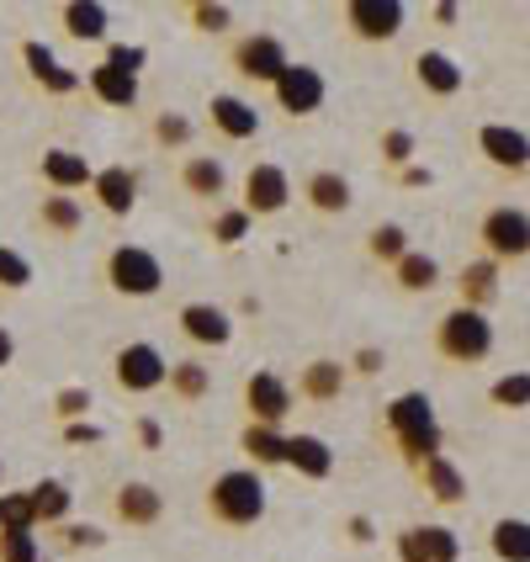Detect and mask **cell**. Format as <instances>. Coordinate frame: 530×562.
Returning <instances> with one entry per match:
<instances>
[{"mask_svg": "<svg viewBox=\"0 0 530 562\" xmlns=\"http://www.w3.org/2000/svg\"><path fill=\"white\" fill-rule=\"evenodd\" d=\"M11 356H16V340H11V329H5V324H0V372H5V367H11Z\"/></svg>", "mask_w": 530, "mask_h": 562, "instance_id": "816d5d0a", "label": "cell"}, {"mask_svg": "<svg viewBox=\"0 0 530 562\" xmlns=\"http://www.w3.org/2000/svg\"><path fill=\"white\" fill-rule=\"evenodd\" d=\"M340 393H345V361L318 356V361H308L297 372V398H308V404H335Z\"/></svg>", "mask_w": 530, "mask_h": 562, "instance_id": "cb8c5ba5", "label": "cell"}, {"mask_svg": "<svg viewBox=\"0 0 530 562\" xmlns=\"http://www.w3.org/2000/svg\"><path fill=\"white\" fill-rule=\"evenodd\" d=\"M112 509H117V520H123V526L149 531V526H159V515H165V494H159L155 483H123V488H117V499H112Z\"/></svg>", "mask_w": 530, "mask_h": 562, "instance_id": "ac0fdd59", "label": "cell"}, {"mask_svg": "<svg viewBox=\"0 0 530 562\" xmlns=\"http://www.w3.org/2000/svg\"><path fill=\"white\" fill-rule=\"evenodd\" d=\"M414 149H419V144H414L408 127H387V133H382V159H387V165H398V170L414 165Z\"/></svg>", "mask_w": 530, "mask_h": 562, "instance_id": "b9f144b4", "label": "cell"}, {"mask_svg": "<svg viewBox=\"0 0 530 562\" xmlns=\"http://www.w3.org/2000/svg\"><path fill=\"white\" fill-rule=\"evenodd\" d=\"M86 91H91L101 106H133V101H138V75H127V69L101 59L91 75H86Z\"/></svg>", "mask_w": 530, "mask_h": 562, "instance_id": "4316f807", "label": "cell"}, {"mask_svg": "<svg viewBox=\"0 0 530 562\" xmlns=\"http://www.w3.org/2000/svg\"><path fill=\"white\" fill-rule=\"evenodd\" d=\"M112 376H117L123 393H155V387H165V376H170V361H165L159 345L133 340L112 356Z\"/></svg>", "mask_w": 530, "mask_h": 562, "instance_id": "8992f818", "label": "cell"}, {"mask_svg": "<svg viewBox=\"0 0 530 562\" xmlns=\"http://www.w3.org/2000/svg\"><path fill=\"white\" fill-rule=\"evenodd\" d=\"M86 408H91V393H86V387H69V393H59V414H64V419H80Z\"/></svg>", "mask_w": 530, "mask_h": 562, "instance_id": "bcb514c9", "label": "cell"}, {"mask_svg": "<svg viewBox=\"0 0 530 562\" xmlns=\"http://www.w3.org/2000/svg\"><path fill=\"white\" fill-rule=\"evenodd\" d=\"M149 133H155V144H165V149H187V144H191V133H196V127H191L187 112H159Z\"/></svg>", "mask_w": 530, "mask_h": 562, "instance_id": "f35d334b", "label": "cell"}, {"mask_svg": "<svg viewBox=\"0 0 530 562\" xmlns=\"http://www.w3.org/2000/svg\"><path fill=\"white\" fill-rule=\"evenodd\" d=\"M286 202H292V176H286L281 165H271V159H266V165H250L245 202H239V207H245L250 218H277Z\"/></svg>", "mask_w": 530, "mask_h": 562, "instance_id": "30bf717a", "label": "cell"}, {"mask_svg": "<svg viewBox=\"0 0 530 562\" xmlns=\"http://www.w3.org/2000/svg\"><path fill=\"white\" fill-rule=\"evenodd\" d=\"M170 393L181 398V404H202L207 393H213V372L202 367V361H170Z\"/></svg>", "mask_w": 530, "mask_h": 562, "instance_id": "836d02e7", "label": "cell"}, {"mask_svg": "<svg viewBox=\"0 0 530 562\" xmlns=\"http://www.w3.org/2000/svg\"><path fill=\"white\" fill-rule=\"evenodd\" d=\"M477 149H483V159H488L494 170H509V176H526L530 170V138L509 123L477 127Z\"/></svg>", "mask_w": 530, "mask_h": 562, "instance_id": "4fadbf2b", "label": "cell"}, {"mask_svg": "<svg viewBox=\"0 0 530 562\" xmlns=\"http://www.w3.org/2000/svg\"><path fill=\"white\" fill-rule=\"evenodd\" d=\"M64 440H75V446H80V440H101V430H95V425H64Z\"/></svg>", "mask_w": 530, "mask_h": 562, "instance_id": "681fc988", "label": "cell"}, {"mask_svg": "<svg viewBox=\"0 0 530 562\" xmlns=\"http://www.w3.org/2000/svg\"><path fill=\"white\" fill-rule=\"evenodd\" d=\"M393 281L404 286V292H436L440 286V260L425 250H408L398 266H393Z\"/></svg>", "mask_w": 530, "mask_h": 562, "instance_id": "1f68e13d", "label": "cell"}, {"mask_svg": "<svg viewBox=\"0 0 530 562\" xmlns=\"http://www.w3.org/2000/svg\"><path fill=\"white\" fill-rule=\"evenodd\" d=\"M91 176H95L91 159L75 155V149H48V155H43V181H48V191H64V196H69V191H86Z\"/></svg>", "mask_w": 530, "mask_h": 562, "instance_id": "484cf974", "label": "cell"}, {"mask_svg": "<svg viewBox=\"0 0 530 562\" xmlns=\"http://www.w3.org/2000/svg\"><path fill=\"white\" fill-rule=\"evenodd\" d=\"M414 477H419V488L430 494L436 504H462L467 499V477H462V468L440 451V457H430V462H419L414 468Z\"/></svg>", "mask_w": 530, "mask_h": 562, "instance_id": "ffe728a7", "label": "cell"}, {"mask_svg": "<svg viewBox=\"0 0 530 562\" xmlns=\"http://www.w3.org/2000/svg\"><path fill=\"white\" fill-rule=\"evenodd\" d=\"M292 382L277 372H255L250 382H245V408H250V425H271V430H281L286 425V414H292Z\"/></svg>", "mask_w": 530, "mask_h": 562, "instance_id": "9c48e42d", "label": "cell"}, {"mask_svg": "<svg viewBox=\"0 0 530 562\" xmlns=\"http://www.w3.org/2000/svg\"><path fill=\"white\" fill-rule=\"evenodd\" d=\"M303 202H308L313 213H350V202H356V191L345 181L340 170H313L308 181H303Z\"/></svg>", "mask_w": 530, "mask_h": 562, "instance_id": "603a6c76", "label": "cell"}, {"mask_svg": "<svg viewBox=\"0 0 530 562\" xmlns=\"http://www.w3.org/2000/svg\"><path fill=\"white\" fill-rule=\"evenodd\" d=\"M69 552H80V547H101L106 536H101V526H64V536H59Z\"/></svg>", "mask_w": 530, "mask_h": 562, "instance_id": "f6af8a7d", "label": "cell"}, {"mask_svg": "<svg viewBox=\"0 0 530 562\" xmlns=\"http://www.w3.org/2000/svg\"><path fill=\"white\" fill-rule=\"evenodd\" d=\"M499 271L504 266H494L488 255H483V260H472V266H462V277H456L462 308H477V313L494 308V303H499Z\"/></svg>", "mask_w": 530, "mask_h": 562, "instance_id": "7402d4cb", "label": "cell"}, {"mask_svg": "<svg viewBox=\"0 0 530 562\" xmlns=\"http://www.w3.org/2000/svg\"><path fill=\"white\" fill-rule=\"evenodd\" d=\"M398 562H456L462 558V536L451 526H408L393 536Z\"/></svg>", "mask_w": 530, "mask_h": 562, "instance_id": "7c38bea8", "label": "cell"}, {"mask_svg": "<svg viewBox=\"0 0 530 562\" xmlns=\"http://www.w3.org/2000/svg\"><path fill=\"white\" fill-rule=\"evenodd\" d=\"M0 562H43L37 531H0Z\"/></svg>", "mask_w": 530, "mask_h": 562, "instance_id": "60d3db41", "label": "cell"}, {"mask_svg": "<svg viewBox=\"0 0 530 562\" xmlns=\"http://www.w3.org/2000/svg\"><path fill=\"white\" fill-rule=\"evenodd\" d=\"M234 69L245 75V80H255V86H277L281 69H286V48H281L277 32H245V37H234Z\"/></svg>", "mask_w": 530, "mask_h": 562, "instance_id": "52a82bcc", "label": "cell"}, {"mask_svg": "<svg viewBox=\"0 0 530 562\" xmlns=\"http://www.w3.org/2000/svg\"><path fill=\"white\" fill-rule=\"evenodd\" d=\"M414 80H419V91L425 95H462V86H467V69L451 59V54H440V48H425L419 59H414Z\"/></svg>", "mask_w": 530, "mask_h": 562, "instance_id": "9a60e30c", "label": "cell"}, {"mask_svg": "<svg viewBox=\"0 0 530 562\" xmlns=\"http://www.w3.org/2000/svg\"><path fill=\"white\" fill-rule=\"evenodd\" d=\"M138 436H144V446H159V425L155 419H144V425H138Z\"/></svg>", "mask_w": 530, "mask_h": 562, "instance_id": "f5cc1de1", "label": "cell"}, {"mask_svg": "<svg viewBox=\"0 0 530 562\" xmlns=\"http://www.w3.org/2000/svg\"><path fill=\"white\" fill-rule=\"evenodd\" d=\"M22 64H27V75L48 95H75L80 86H86V80H80L69 64H59V54H54L48 43H37V37H27V43H22Z\"/></svg>", "mask_w": 530, "mask_h": 562, "instance_id": "5bb4252c", "label": "cell"}, {"mask_svg": "<svg viewBox=\"0 0 530 562\" xmlns=\"http://www.w3.org/2000/svg\"><path fill=\"white\" fill-rule=\"evenodd\" d=\"M106 286L117 297H155L159 286H165V266L144 245H117V250L106 255Z\"/></svg>", "mask_w": 530, "mask_h": 562, "instance_id": "5b68a950", "label": "cell"}, {"mask_svg": "<svg viewBox=\"0 0 530 562\" xmlns=\"http://www.w3.org/2000/svg\"><path fill=\"white\" fill-rule=\"evenodd\" d=\"M0 531H37V515H32V494H0Z\"/></svg>", "mask_w": 530, "mask_h": 562, "instance_id": "8d00e7d4", "label": "cell"}, {"mask_svg": "<svg viewBox=\"0 0 530 562\" xmlns=\"http://www.w3.org/2000/svg\"><path fill=\"white\" fill-rule=\"evenodd\" d=\"M207 515H213L218 526H234V531L260 526V520H266V483H260V472L255 468L218 472V477L207 483Z\"/></svg>", "mask_w": 530, "mask_h": 562, "instance_id": "7a4b0ae2", "label": "cell"}, {"mask_svg": "<svg viewBox=\"0 0 530 562\" xmlns=\"http://www.w3.org/2000/svg\"><path fill=\"white\" fill-rule=\"evenodd\" d=\"M181 187H187V196H196V202H218L223 191H228V170H223V159H213V155H187Z\"/></svg>", "mask_w": 530, "mask_h": 562, "instance_id": "83f0119b", "label": "cell"}, {"mask_svg": "<svg viewBox=\"0 0 530 562\" xmlns=\"http://www.w3.org/2000/svg\"><path fill=\"white\" fill-rule=\"evenodd\" d=\"M382 425H387V436H393V446H398V457L408 468H419V462L446 451V430H440L430 393H398L387 404V414H382Z\"/></svg>", "mask_w": 530, "mask_h": 562, "instance_id": "6da1fadb", "label": "cell"}, {"mask_svg": "<svg viewBox=\"0 0 530 562\" xmlns=\"http://www.w3.org/2000/svg\"><path fill=\"white\" fill-rule=\"evenodd\" d=\"M250 213H245V207H223L218 218H213V245H223V250H234V245H239V239H245V234H250Z\"/></svg>", "mask_w": 530, "mask_h": 562, "instance_id": "ab89813d", "label": "cell"}, {"mask_svg": "<svg viewBox=\"0 0 530 562\" xmlns=\"http://www.w3.org/2000/svg\"><path fill=\"white\" fill-rule=\"evenodd\" d=\"M372 520H367V515H356V520H350V541H361V547H367V541H372Z\"/></svg>", "mask_w": 530, "mask_h": 562, "instance_id": "f907efd6", "label": "cell"}, {"mask_svg": "<svg viewBox=\"0 0 530 562\" xmlns=\"http://www.w3.org/2000/svg\"><path fill=\"white\" fill-rule=\"evenodd\" d=\"M207 112H213V127H218L223 138H234V144H245V138L260 133V112H255V101H245V95L223 91L207 101Z\"/></svg>", "mask_w": 530, "mask_h": 562, "instance_id": "44dd1931", "label": "cell"}, {"mask_svg": "<svg viewBox=\"0 0 530 562\" xmlns=\"http://www.w3.org/2000/svg\"><path fill=\"white\" fill-rule=\"evenodd\" d=\"M436 350L446 361H456V367H472V361H483L488 350H494V324H488V313L477 308H446L436 318Z\"/></svg>", "mask_w": 530, "mask_h": 562, "instance_id": "3957f363", "label": "cell"}, {"mask_svg": "<svg viewBox=\"0 0 530 562\" xmlns=\"http://www.w3.org/2000/svg\"><path fill=\"white\" fill-rule=\"evenodd\" d=\"M345 27L361 43H393L404 32V5L398 0H350L345 5Z\"/></svg>", "mask_w": 530, "mask_h": 562, "instance_id": "8fae6325", "label": "cell"}, {"mask_svg": "<svg viewBox=\"0 0 530 562\" xmlns=\"http://www.w3.org/2000/svg\"><path fill=\"white\" fill-rule=\"evenodd\" d=\"M59 16H64V32H69V37H80V43H106V5H95V0H69Z\"/></svg>", "mask_w": 530, "mask_h": 562, "instance_id": "f546056e", "label": "cell"}, {"mask_svg": "<svg viewBox=\"0 0 530 562\" xmlns=\"http://www.w3.org/2000/svg\"><path fill=\"white\" fill-rule=\"evenodd\" d=\"M37 228H43L48 239H75V234L86 228V207H80L75 196H64V191H48V196L37 202Z\"/></svg>", "mask_w": 530, "mask_h": 562, "instance_id": "d4e9b609", "label": "cell"}, {"mask_svg": "<svg viewBox=\"0 0 530 562\" xmlns=\"http://www.w3.org/2000/svg\"><path fill=\"white\" fill-rule=\"evenodd\" d=\"M106 64H117V69H127V75H138V69L149 64V48H138V43H112V48H106Z\"/></svg>", "mask_w": 530, "mask_h": 562, "instance_id": "ee69618b", "label": "cell"}, {"mask_svg": "<svg viewBox=\"0 0 530 562\" xmlns=\"http://www.w3.org/2000/svg\"><path fill=\"white\" fill-rule=\"evenodd\" d=\"M239 446H245V457L255 468H286V436L271 430V425H245Z\"/></svg>", "mask_w": 530, "mask_h": 562, "instance_id": "4dcf8cb0", "label": "cell"}, {"mask_svg": "<svg viewBox=\"0 0 530 562\" xmlns=\"http://www.w3.org/2000/svg\"><path fill=\"white\" fill-rule=\"evenodd\" d=\"M0 483H5V468H0Z\"/></svg>", "mask_w": 530, "mask_h": 562, "instance_id": "db71d44e", "label": "cell"}, {"mask_svg": "<svg viewBox=\"0 0 530 562\" xmlns=\"http://www.w3.org/2000/svg\"><path fill=\"white\" fill-rule=\"evenodd\" d=\"M187 22L196 32H213V37H218V32L234 27V11H228L223 0H191V5H187Z\"/></svg>", "mask_w": 530, "mask_h": 562, "instance_id": "74e56055", "label": "cell"}, {"mask_svg": "<svg viewBox=\"0 0 530 562\" xmlns=\"http://www.w3.org/2000/svg\"><path fill=\"white\" fill-rule=\"evenodd\" d=\"M488 404L494 408H530V372H504L488 387Z\"/></svg>", "mask_w": 530, "mask_h": 562, "instance_id": "d590c367", "label": "cell"}, {"mask_svg": "<svg viewBox=\"0 0 530 562\" xmlns=\"http://www.w3.org/2000/svg\"><path fill=\"white\" fill-rule=\"evenodd\" d=\"M477 239H483V255L494 266H515L530 255V213L526 207H488L483 223H477Z\"/></svg>", "mask_w": 530, "mask_h": 562, "instance_id": "277c9868", "label": "cell"}, {"mask_svg": "<svg viewBox=\"0 0 530 562\" xmlns=\"http://www.w3.org/2000/svg\"><path fill=\"white\" fill-rule=\"evenodd\" d=\"M271 95H277V106L286 117H313V112L324 106L329 86H324V75H318L313 64H286L281 80L271 86Z\"/></svg>", "mask_w": 530, "mask_h": 562, "instance_id": "ba28073f", "label": "cell"}, {"mask_svg": "<svg viewBox=\"0 0 530 562\" xmlns=\"http://www.w3.org/2000/svg\"><path fill=\"white\" fill-rule=\"evenodd\" d=\"M176 324H181V335H187L191 345H213V350H223V345L234 340V318H228L218 303H187Z\"/></svg>", "mask_w": 530, "mask_h": 562, "instance_id": "2e32d148", "label": "cell"}, {"mask_svg": "<svg viewBox=\"0 0 530 562\" xmlns=\"http://www.w3.org/2000/svg\"><path fill=\"white\" fill-rule=\"evenodd\" d=\"M382 361H387V356H382V350H372V345H367V350L356 356V372H361V376H372V372H382Z\"/></svg>", "mask_w": 530, "mask_h": 562, "instance_id": "7dc6e473", "label": "cell"}, {"mask_svg": "<svg viewBox=\"0 0 530 562\" xmlns=\"http://www.w3.org/2000/svg\"><path fill=\"white\" fill-rule=\"evenodd\" d=\"M286 468L297 472V477H313V483H324L329 472H335V451H329V440L313 436V430H297V436H286Z\"/></svg>", "mask_w": 530, "mask_h": 562, "instance_id": "d6986e66", "label": "cell"}, {"mask_svg": "<svg viewBox=\"0 0 530 562\" xmlns=\"http://www.w3.org/2000/svg\"><path fill=\"white\" fill-rule=\"evenodd\" d=\"M27 281H32L27 255H16V250H5V245H0V286H5V292H22Z\"/></svg>", "mask_w": 530, "mask_h": 562, "instance_id": "7bdbcfd3", "label": "cell"}, {"mask_svg": "<svg viewBox=\"0 0 530 562\" xmlns=\"http://www.w3.org/2000/svg\"><path fill=\"white\" fill-rule=\"evenodd\" d=\"M32 515H37V526H64L69 520V509H75V494H69V483L59 477H43V483H32Z\"/></svg>", "mask_w": 530, "mask_h": 562, "instance_id": "f1b7e54d", "label": "cell"}, {"mask_svg": "<svg viewBox=\"0 0 530 562\" xmlns=\"http://www.w3.org/2000/svg\"><path fill=\"white\" fill-rule=\"evenodd\" d=\"M488 552L499 562H530V520H494Z\"/></svg>", "mask_w": 530, "mask_h": 562, "instance_id": "d6a6232c", "label": "cell"}, {"mask_svg": "<svg viewBox=\"0 0 530 562\" xmlns=\"http://www.w3.org/2000/svg\"><path fill=\"white\" fill-rule=\"evenodd\" d=\"M91 196L101 202V213L127 218V213H133V202H138V176H133L127 165H106V170H95L91 176Z\"/></svg>", "mask_w": 530, "mask_h": 562, "instance_id": "e0dca14e", "label": "cell"}, {"mask_svg": "<svg viewBox=\"0 0 530 562\" xmlns=\"http://www.w3.org/2000/svg\"><path fill=\"white\" fill-rule=\"evenodd\" d=\"M398 181H404V187H430V170H425V165H404Z\"/></svg>", "mask_w": 530, "mask_h": 562, "instance_id": "c3c4849f", "label": "cell"}, {"mask_svg": "<svg viewBox=\"0 0 530 562\" xmlns=\"http://www.w3.org/2000/svg\"><path fill=\"white\" fill-rule=\"evenodd\" d=\"M408 250H414V245H408L404 223H376L372 234H367V255H372V260H382V266H398Z\"/></svg>", "mask_w": 530, "mask_h": 562, "instance_id": "e575fe53", "label": "cell"}]
</instances>
